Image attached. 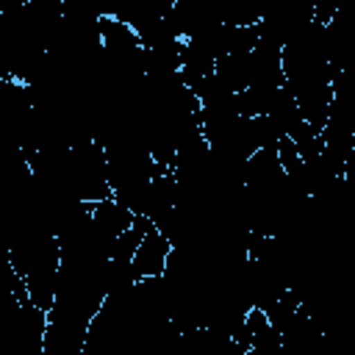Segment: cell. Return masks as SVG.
Segmentation results:
<instances>
[{
    "instance_id": "cell-1",
    "label": "cell",
    "mask_w": 355,
    "mask_h": 355,
    "mask_svg": "<svg viewBox=\"0 0 355 355\" xmlns=\"http://www.w3.org/2000/svg\"><path fill=\"white\" fill-rule=\"evenodd\" d=\"M169 252H172V244L166 241V236H164V233H158V230L150 225V230L144 233V239H141V244L136 247L133 261H130L133 277H136V280L161 277V275H164V269H166Z\"/></svg>"
}]
</instances>
